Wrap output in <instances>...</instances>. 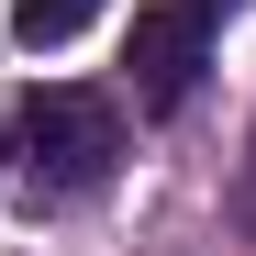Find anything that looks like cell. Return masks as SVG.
Here are the masks:
<instances>
[{"label":"cell","mask_w":256,"mask_h":256,"mask_svg":"<svg viewBox=\"0 0 256 256\" xmlns=\"http://www.w3.org/2000/svg\"><path fill=\"white\" fill-rule=\"evenodd\" d=\"M200 12H212V0H200Z\"/></svg>","instance_id":"277c9868"},{"label":"cell","mask_w":256,"mask_h":256,"mask_svg":"<svg viewBox=\"0 0 256 256\" xmlns=\"http://www.w3.org/2000/svg\"><path fill=\"white\" fill-rule=\"evenodd\" d=\"M122 67H134V112H190L200 67H212V12H200V0H156V12H134Z\"/></svg>","instance_id":"7a4b0ae2"},{"label":"cell","mask_w":256,"mask_h":256,"mask_svg":"<svg viewBox=\"0 0 256 256\" xmlns=\"http://www.w3.org/2000/svg\"><path fill=\"white\" fill-rule=\"evenodd\" d=\"M90 12H100V0H12V34H22V45H67Z\"/></svg>","instance_id":"3957f363"},{"label":"cell","mask_w":256,"mask_h":256,"mask_svg":"<svg viewBox=\"0 0 256 256\" xmlns=\"http://www.w3.org/2000/svg\"><path fill=\"white\" fill-rule=\"evenodd\" d=\"M22 167H34L45 200H90L122 167V100H100V90H34L22 100Z\"/></svg>","instance_id":"6da1fadb"}]
</instances>
